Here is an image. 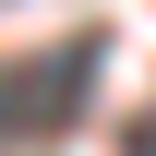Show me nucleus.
Here are the masks:
<instances>
[{
	"mask_svg": "<svg viewBox=\"0 0 156 156\" xmlns=\"http://www.w3.org/2000/svg\"><path fill=\"white\" fill-rule=\"evenodd\" d=\"M84 84H96V36L12 60V72H0V144H48V132H72V120H84Z\"/></svg>",
	"mask_w": 156,
	"mask_h": 156,
	"instance_id": "obj_1",
	"label": "nucleus"
}]
</instances>
